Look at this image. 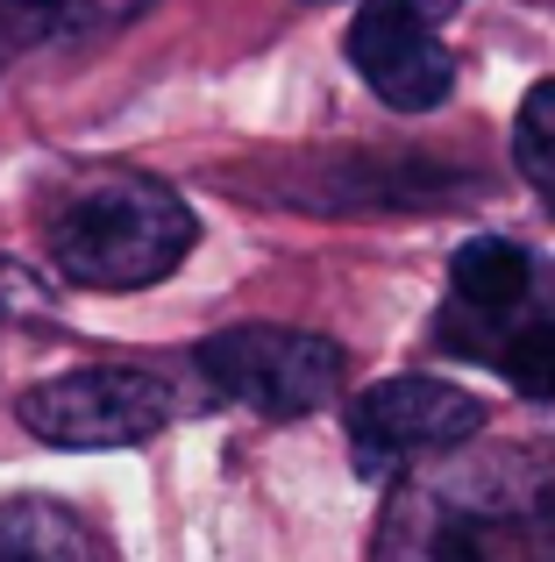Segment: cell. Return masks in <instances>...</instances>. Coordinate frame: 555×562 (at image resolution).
<instances>
[{"label":"cell","mask_w":555,"mask_h":562,"mask_svg":"<svg viewBox=\"0 0 555 562\" xmlns=\"http://www.w3.org/2000/svg\"><path fill=\"white\" fill-rule=\"evenodd\" d=\"M150 0H0V36L8 43H57L86 29H122Z\"/></svg>","instance_id":"9"},{"label":"cell","mask_w":555,"mask_h":562,"mask_svg":"<svg viewBox=\"0 0 555 562\" xmlns=\"http://www.w3.org/2000/svg\"><path fill=\"white\" fill-rule=\"evenodd\" d=\"M0 562H100V549L57 498H0Z\"/></svg>","instance_id":"8"},{"label":"cell","mask_w":555,"mask_h":562,"mask_svg":"<svg viewBox=\"0 0 555 562\" xmlns=\"http://www.w3.org/2000/svg\"><path fill=\"white\" fill-rule=\"evenodd\" d=\"M200 214L150 171H93L50 214V263L86 292H143L179 271Z\"/></svg>","instance_id":"2"},{"label":"cell","mask_w":555,"mask_h":562,"mask_svg":"<svg viewBox=\"0 0 555 562\" xmlns=\"http://www.w3.org/2000/svg\"><path fill=\"white\" fill-rule=\"evenodd\" d=\"M193 363L207 371V384L236 406L264 413V420H299V413H320L335 392H342V349L328 335L306 328H271V321H250V328H222L193 349Z\"/></svg>","instance_id":"3"},{"label":"cell","mask_w":555,"mask_h":562,"mask_svg":"<svg viewBox=\"0 0 555 562\" xmlns=\"http://www.w3.org/2000/svg\"><path fill=\"white\" fill-rule=\"evenodd\" d=\"M513 165H520V179L534 186V200L555 214V79L528 86V100H520V114H513Z\"/></svg>","instance_id":"10"},{"label":"cell","mask_w":555,"mask_h":562,"mask_svg":"<svg viewBox=\"0 0 555 562\" xmlns=\"http://www.w3.org/2000/svg\"><path fill=\"white\" fill-rule=\"evenodd\" d=\"M392 8H406V14H414V22H428V29H442V22H449V14H456V8H463V0H392Z\"/></svg>","instance_id":"13"},{"label":"cell","mask_w":555,"mask_h":562,"mask_svg":"<svg viewBox=\"0 0 555 562\" xmlns=\"http://www.w3.org/2000/svg\"><path fill=\"white\" fill-rule=\"evenodd\" d=\"M314 8H328V0H314Z\"/></svg>","instance_id":"14"},{"label":"cell","mask_w":555,"mask_h":562,"mask_svg":"<svg viewBox=\"0 0 555 562\" xmlns=\"http://www.w3.org/2000/svg\"><path fill=\"white\" fill-rule=\"evenodd\" d=\"M0 50H8V36H0Z\"/></svg>","instance_id":"15"},{"label":"cell","mask_w":555,"mask_h":562,"mask_svg":"<svg viewBox=\"0 0 555 562\" xmlns=\"http://www.w3.org/2000/svg\"><path fill=\"white\" fill-rule=\"evenodd\" d=\"M43 306H50V292L36 285V278H29V263H0V321H14V314H43Z\"/></svg>","instance_id":"12"},{"label":"cell","mask_w":555,"mask_h":562,"mask_svg":"<svg viewBox=\"0 0 555 562\" xmlns=\"http://www.w3.org/2000/svg\"><path fill=\"white\" fill-rule=\"evenodd\" d=\"M449 278H456V306L471 314H513L534 285V257L506 235H471V243L449 257Z\"/></svg>","instance_id":"7"},{"label":"cell","mask_w":555,"mask_h":562,"mask_svg":"<svg viewBox=\"0 0 555 562\" xmlns=\"http://www.w3.org/2000/svg\"><path fill=\"white\" fill-rule=\"evenodd\" d=\"M471 435H485V398L449 378H385L349 406V441H356L363 477H392L406 463L449 456Z\"/></svg>","instance_id":"5"},{"label":"cell","mask_w":555,"mask_h":562,"mask_svg":"<svg viewBox=\"0 0 555 562\" xmlns=\"http://www.w3.org/2000/svg\"><path fill=\"white\" fill-rule=\"evenodd\" d=\"M14 413L50 449H143L150 435L171 427V392L150 371L93 363V371H65V378L29 384Z\"/></svg>","instance_id":"4"},{"label":"cell","mask_w":555,"mask_h":562,"mask_svg":"<svg viewBox=\"0 0 555 562\" xmlns=\"http://www.w3.org/2000/svg\"><path fill=\"white\" fill-rule=\"evenodd\" d=\"M377 562H555V477L520 456H449L385 513Z\"/></svg>","instance_id":"1"},{"label":"cell","mask_w":555,"mask_h":562,"mask_svg":"<svg viewBox=\"0 0 555 562\" xmlns=\"http://www.w3.org/2000/svg\"><path fill=\"white\" fill-rule=\"evenodd\" d=\"M349 65H356V79L399 114H434L456 93V57L434 43L428 22H414V14L392 8V0L356 8V22H349Z\"/></svg>","instance_id":"6"},{"label":"cell","mask_w":555,"mask_h":562,"mask_svg":"<svg viewBox=\"0 0 555 562\" xmlns=\"http://www.w3.org/2000/svg\"><path fill=\"white\" fill-rule=\"evenodd\" d=\"M491 363L506 371L520 398H555V321L534 314V321H513V328L491 342Z\"/></svg>","instance_id":"11"}]
</instances>
